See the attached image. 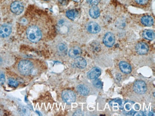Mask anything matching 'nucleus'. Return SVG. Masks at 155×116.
<instances>
[{
    "mask_svg": "<svg viewBox=\"0 0 155 116\" xmlns=\"http://www.w3.org/2000/svg\"><path fill=\"white\" fill-rule=\"evenodd\" d=\"M74 1H76V2H79V1H80L81 0H73Z\"/></svg>",
    "mask_w": 155,
    "mask_h": 116,
    "instance_id": "2f4dec72",
    "label": "nucleus"
},
{
    "mask_svg": "<svg viewBox=\"0 0 155 116\" xmlns=\"http://www.w3.org/2000/svg\"><path fill=\"white\" fill-rule=\"evenodd\" d=\"M135 1L137 3L142 4V5L147 4L148 1V0H135Z\"/></svg>",
    "mask_w": 155,
    "mask_h": 116,
    "instance_id": "393cba45",
    "label": "nucleus"
},
{
    "mask_svg": "<svg viewBox=\"0 0 155 116\" xmlns=\"http://www.w3.org/2000/svg\"><path fill=\"white\" fill-rule=\"evenodd\" d=\"M8 84L12 87H17L18 86V82L15 79H10L8 80Z\"/></svg>",
    "mask_w": 155,
    "mask_h": 116,
    "instance_id": "412c9836",
    "label": "nucleus"
},
{
    "mask_svg": "<svg viewBox=\"0 0 155 116\" xmlns=\"http://www.w3.org/2000/svg\"><path fill=\"white\" fill-rule=\"evenodd\" d=\"M126 109L127 110H129L131 109V106L130 105V104H126Z\"/></svg>",
    "mask_w": 155,
    "mask_h": 116,
    "instance_id": "c756f323",
    "label": "nucleus"
},
{
    "mask_svg": "<svg viewBox=\"0 0 155 116\" xmlns=\"http://www.w3.org/2000/svg\"><path fill=\"white\" fill-rule=\"evenodd\" d=\"M118 23V27L120 28H122L125 27V22L123 21H121L120 22H118V23Z\"/></svg>",
    "mask_w": 155,
    "mask_h": 116,
    "instance_id": "a878e982",
    "label": "nucleus"
},
{
    "mask_svg": "<svg viewBox=\"0 0 155 116\" xmlns=\"http://www.w3.org/2000/svg\"><path fill=\"white\" fill-rule=\"evenodd\" d=\"M18 69L23 75H29L33 70V64L29 60H21L18 65Z\"/></svg>",
    "mask_w": 155,
    "mask_h": 116,
    "instance_id": "f03ea898",
    "label": "nucleus"
},
{
    "mask_svg": "<svg viewBox=\"0 0 155 116\" xmlns=\"http://www.w3.org/2000/svg\"><path fill=\"white\" fill-rule=\"evenodd\" d=\"M114 101L118 104V106H119V107L120 109H123V107H122L123 106V103H122L123 102H122V100L119 99V98H117V99L115 100Z\"/></svg>",
    "mask_w": 155,
    "mask_h": 116,
    "instance_id": "b1692460",
    "label": "nucleus"
},
{
    "mask_svg": "<svg viewBox=\"0 0 155 116\" xmlns=\"http://www.w3.org/2000/svg\"><path fill=\"white\" fill-rule=\"evenodd\" d=\"M87 30L91 33H97L101 30V28L98 23L91 22L88 23L87 27Z\"/></svg>",
    "mask_w": 155,
    "mask_h": 116,
    "instance_id": "1a4fd4ad",
    "label": "nucleus"
},
{
    "mask_svg": "<svg viewBox=\"0 0 155 116\" xmlns=\"http://www.w3.org/2000/svg\"><path fill=\"white\" fill-rule=\"evenodd\" d=\"M142 35L143 38L148 40H153L155 38L154 32L151 30L144 31Z\"/></svg>",
    "mask_w": 155,
    "mask_h": 116,
    "instance_id": "a211bd4d",
    "label": "nucleus"
},
{
    "mask_svg": "<svg viewBox=\"0 0 155 116\" xmlns=\"http://www.w3.org/2000/svg\"><path fill=\"white\" fill-rule=\"evenodd\" d=\"M74 64L78 68L83 69L87 66V63L85 59L79 56L75 59Z\"/></svg>",
    "mask_w": 155,
    "mask_h": 116,
    "instance_id": "f8f14e48",
    "label": "nucleus"
},
{
    "mask_svg": "<svg viewBox=\"0 0 155 116\" xmlns=\"http://www.w3.org/2000/svg\"><path fill=\"white\" fill-rule=\"evenodd\" d=\"M89 14L92 18L96 19L100 15L99 9L96 6H93L89 11Z\"/></svg>",
    "mask_w": 155,
    "mask_h": 116,
    "instance_id": "dca6fc26",
    "label": "nucleus"
},
{
    "mask_svg": "<svg viewBox=\"0 0 155 116\" xmlns=\"http://www.w3.org/2000/svg\"><path fill=\"white\" fill-rule=\"evenodd\" d=\"M119 67L121 71L126 74H129L131 72V67L126 62H121L119 63Z\"/></svg>",
    "mask_w": 155,
    "mask_h": 116,
    "instance_id": "ddd939ff",
    "label": "nucleus"
},
{
    "mask_svg": "<svg viewBox=\"0 0 155 116\" xmlns=\"http://www.w3.org/2000/svg\"><path fill=\"white\" fill-rule=\"evenodd\" d=\"M95 80L93 81V83L94 85L97 88H98V89H101L102 88V86H103V85H102V83L101 81L98 79H95Z\"/></svg>",
    "mask_w": 155,
    "mask_h": 116,
    "instance_id": "aec40b11",
    "label": "nucleus"
},
{
    "mask_svg": "<svg viewBox=\"0 0 155 116\" xmlns=\"http://www.w3.org/2000/svg\"><path fill=\"white\" fill-rule=\"evenodd\" d=\"M1 63H2V60L1 58H0V65L1 64Z\"/></svg>",
    "mask_w": 155,
    "mask_h": 116,
    "instance_id": "473e14b6",
    "label": "nucleus"
},
{
    "mask_svg": "<svg viewBox=\"0 0 155 116\" xmlns=\"http://www.w3.org/2000/svg\"><path fill=\"white\" fill-rule=\"evenodd\" d=\"M101 70L97 67L92 69L87 73V77L89 79H96L101 75Z\"/></svg>",
    "mask_w": 155,
    "mask_h": 116,
    "instance_id": "9d476101",
    "label": "nucleus"
},
{
    "mask_svg": "<svg viewBox=\"0 0 155 116\" xmlns=\"http://www.w3.org/2000/svg\"><path fill=\"white\" fill-rule=\"evenodd\" d=\"M135 107V109H136V110H139V105H137V104L136 105Z\"/></svg>",
    "mask_w": 155,
    "mask_h": 116,
    "instance_id": "7c9ffc66",
    "label": "nucleus"
},
{
    "mask_svg": "<svg viewBox=\"0 0 155 116\" xmlns=\"http://www.w3.org/2000/svg\"><path fill=\"white\" fill-rule=\"evenodd\" d=\"M115 41V38L114 34L111 33H108L104 36L103 39L104 43L107 47L112 46Z\"/></svg>",
    "mask_w": 155,
    "mask_h": 116,
    "instance_id": "423d86ee",
    "label": "nucleus"
},
{
    "mask_svg": "<svg viewBox=\"0 0 155 116\" xmlns=\"http://www.w3.org/2000/svg\"><path fill=\"white\" fill-rule=\"evenodd\" d=\"M136 113V112L135 111H134L133 110H131L130 112L128 113V114L129 115H134V114Z\"/></svg>",
    "mask_w": 155,
    "mask_h": 116,
    "instance_id": "cd10ccee",
    "label": "nucleus"
},
{
    "mask_svg": "<svg viewBox=\"0 0 155 116\" xmlns=\"http://www.w3.org/2000/svg\"><path fill=\"white\" fill-rule=\"evenodd\" d=\"M136 116H144V113H143V112H141V111H140V112H137V115Z\"/></svg>",
    "mask_w": 155,
    "mask_h": 116,
    "instance_id": "c85d7f7f",
    "label": "nucleus"
},
{
    "mask_svg": "<svg viewBox=\"0 0 155 116\" xmlns=\"http://www.w3.org/2000/svg\"><path fill=\"white\" fill-rule=\"evenodd\" d=\"M136 50L138 54L140 55L145 54L147 53L149 47L147 44L145 42H140L136 45Z\"/></svg>",
    "mask_w": 155,
    "mask_h": 116,
    "instance_id": "0eeeda50",
    "label": "nucleus"
},
{
    "mask_svg": "<svg viewBox=\"0 0 155 116\" xmlns=\"http://www.w3.org/2000/svg\"><path fill=\"white\" fill-rule=\"evenodd\" d=\"M62 98L67 104H71L76 100V95L70 90H65L62 93Z\"/></svg>",
    "mask_w": 155,
    "mask_h": 116,
    "instance_id": "7ed1b4c3",
    "label": "nucleus"
},
{
    "mask_svg": "<svg viewBox=\"0 0 155 116\" xmlns=\"http://www.w3.org/2000/svg\"><path fill=\"white\" fill-rule=\"evenodd\" d=\"M24 9L23 4L20 1H15L12 3L11 10L14 14L19 15L22 13Z\"/></svg>",
    "mask_w": 155,
    "mask_h": 116,
    "instance_id": "39448f33",
    "label": "nucleus"
},
{
    "mask_svg": "<svg viewBox=\"0 0 155 116\" xmlns=\"http://www.w3.org/2000/svg\"><path fill=\"white\" fill-rule=\"evenodd\" d=\"M100 1V0H87L88 3L93 6H96Z\"/></svg>",
    "mask_w": 155,
    "mask_h": 116,
    "instance_id": "5701e85b",
    "label": "nucleus"
},
{
    "mask_svg": "<svg viewBox=\"0 0 155 116\" xmlns=\"http://www.w3.org/2000/svg\"><path fill=\"white\" fill-rule=\"evenodd\" d=\"M67 0H59V1L60 3L62 4H65L67 3Z\"/></svg>",
    "mask_w": 155,
    "mask_h": 116,
    "instance_id": "bb28decb",
    "label": "nucleus"
},
{
    "mask_svg": "<svg viewBox=\"0 0 155 116\" xmlns=\"http://www.w3.org/2000/svg\"><path fill=\"white\" fill-rule=\"evenodd\" d=\"M134 90L136 93L139 94L145 93L147 91V86L145 82L142 81H137L134 85Z\"/></svg>",
    "mask_w": 155,
    "mask_h": 116,
    "instance_id": "20e7f679",
    "label": "nucleus"
},
{
    "mask_svg": "<svg viewBox=\"0 0 155 116\" xmlns=\"http://www.w3.org/2000/svg\"><path fill=\"white\" fill-rule=\"evenodd\" d=\"M11 32V27L8 25H3L0 27V36L1 37L6 38L8 37Z\"/></svg>",
    "mask_w": 155,
    "mask_h": 116,
    "instance_id": "6e6552de",
    "label": "nucleus"
},
{
    "mask_svg": "<svg viewBox=\"0 0 155 116\" xmlns=\"http://www.w3.org/2000/svg\"><path fill=\"white\" fill-rule=\"evenodd\" d=\"M45 1H48V0H45Z\"/></svg>",
    "mask_w": 155,
    "mask_h": 116,
    "instance_id": "72a5a7b5",
    "label": "nucleus"
},
{
    "mask_svg": "<svg viewBox=\"0 0 155 116\" xmlns=\"http://www.w3.org/2000/svg\"><path fill=\"white\" fill-rule=\"evenodd\" d=\"M5 81V77L3 72H0V85L4 84Z\"/></svg>",
    "mask_w": 155,
    "mask_h": 116,
    "instance_id": "4be33fe9",
    "label": "nucleus"
},
{
    "mask_svg": "<svg viewBox=\"0 0 155 116\" xmlns=\"http://www.w3.org/2000/svg\"><path fill=\"white\" fill-rule=\"evenodd\" d=\"M82 53V50L78 47H74L71 48L69 52V55L72 58H76L79 57Z\"/></svg>",
    "mask_w": 155,
    "mask_h": 116,
    "instance_id": "9b49d317",
    "label": "nucleus"
},
{
    "mask_svg": "<svg viewBox=\"0 0 155 116\" xmlns=\"http://www.w3.org/2000/svg\"><path fill=\"white\" fill-rule=\"evenodd\" d=\"M66 15L69 19L74 20L78 16V12L75 10H69L66 12Z\"/></svg>",
    "mask_w": 155,
    "mask_h": 116,
    "instance_id": "6ab92c4d",
    "label": "nucleus"
},
{
    "mask_svg": "<svg viewBox=\"0 0 155 116\" xmlns=\"http://www.w3.org/2000/svg\"><path fill=\"white\" fill-rule=\"evenodd\" d=\"M141 22L145 26H151L153 24L154 21L152 17L147 15L142 18Z\"/></svg>",
    "mask_w": 155,
    "mask_h": 116,
    "instance_id": "4468645a",
    "label": "nucleus"
},
{
    "mask_svg": "<svg viewBox=\"0 0 155 116\" xmlns=\"http://www.w3.org/2000/svg\"><path fill=\"white\" fill-rule=\"evenodd\" d=\"M28 38L30 41L37 42L39 41L42 38V33L40 29L36 26L29 27L27 30Z\"/></svg>",
    "mask_w": 155,
    "mask_h": 116,
    "instance_id": "f257e3e1",
    "label": "nucleus"
},
{
    "mask_svg": "<svg viewBox=\"0 0 155 116\" xmlns=\"http://www.w3.org/2000/svg\"><path fill=\"white\" fill-rule=\"evenodd\" d=\"M78 92L83 96H87L89 94V89L85 85H79L77 87Z\"/></svg>",
    "mask_w": 155,
    "mask_h": 116,
    "instance_id": "2eb2a0df",
    "label": "nucleus"
},
{
    "mask_svg": "<svg viewBox=\"0 0 155 116\" xmlns=\"http://www.w3.org/2000/svg\"><path fill=\"white\" fill-rule=\"evenodd\" d=\"M57 50L58 53L61 55H66L67 52V48L65 44L60 43L57 46Z\"/></svg>",
    "mask_w": 155,
    "mask_h": 116,
    "instance_id": "f3484780",
    "label": "nucleus"
}]
</instances>
